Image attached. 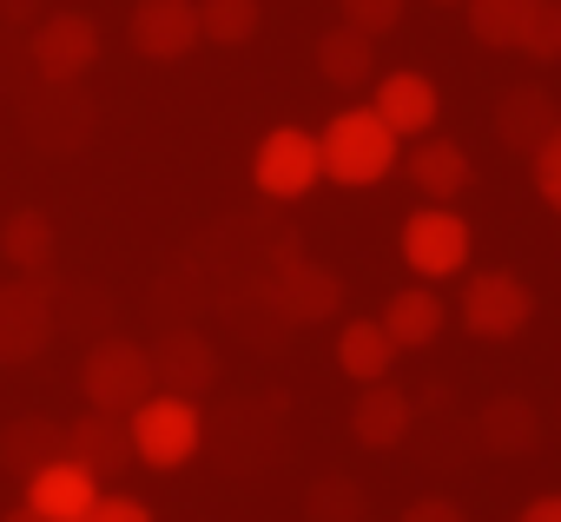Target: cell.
Returning <instances> with one entry per match:
<instances>
[{
  "label": "cell",
  "mask_w": 561,
  "mask_h": 522,
  "mask_svg": "<svg viewBox=\"0 0 561 522\" xmlns=\"http://www.w3.org/2000/svg\"><path fill=\"white\" fill-rule=\"evenodd\" d=\"M541 0H462V14H469V41L489 47V54H515L528 21H535Z\"/></svg>",
  "instance_id": "21"
},
{
  "label": "cell",
  "mask_w": 561,
  "mask_h": 522,
  "mask_svg": "<svg viewBox=\"0 0 561 522\" xmlns=\"http://www.w3.org/2000/svg\"><path fill=\"white\" fill-rule=\"evenodd\" d=\"M305 509H311V522H364V489L351 476H324Z\"/></svg>",
  "instance_id": "26"
},
{
  "label": "cell",
  "mask_w": 561,
  "mask_h": 522,
  "mask_svg": "<svg viewBox=\"0 0 561 522\" xmlns=\"http://www.w3.org/2000/svg\"><path fill=\"white\" fill-rule=\"evenodd\" d=\"M271 305L285 311L291 325H324L344 305V279L311 265V258H298V251H285V258H277V279H271Z\"/></svg>",
  "instance_id": "10"
},
{
  "label": "cell",
  "mask_w": 561,
  "mask_h": 522,
  "mask_svg": "<svg viewBox=\"0 0 561 522\" xmlns=\"http://www.w3.org/2000/svg\"><path fill=\"white\" fill-rule=\"evenodd\" d=\"M54 456H67V430H60L54 417H21V423L0 430V463H8L14 476H34V469H47Z\"/></svg>",
  "instance_id": "24"
},
{
  "label": "cell",
  "mask_w": 561,
  "mask_h": 522,
  "mask_svg": "<svg viewBox=\"0 0 561 522\" xmlns=\"http://www.w3.org/2000/svg\"><path fill=\"white\" fill-rule=\"evenodd\" d=\"M93 496H100V476L73 456H54L47 469L27 476V509H41L47 522H80Z\"/></svg>",
  "instance_id": "16"
},
{
  "label": "cell",
  "mask_w": 561,
  "mask_h": 522,
  "mask_svg": "<svg viewBox=\"0 0 561 522\" xmlns=\"http://www.w3.org/2000/svg\"><path fill=\"white\" fill-rule=\"evenodd\" d=\"M515 522H561V496H535Z\"/></svg>",
  "instance_id": "32"
},
{
  "label": "cell",
  "mask_w": 561,
  "mask_h": 522,
  "mask_svg": "<svg viewBox=\"0 0 561 522\" xmlns=\"http://www.w3.org/2000/svg\"><path fill=\"white\" fill-rule=\"evenodd\" d=\"M80 390H87V410H113V417H133L159 384H152V351L133 344V338H100L80 364Z\"/></svg>",
  "instance_id": "3"
},
{
  "label": "cell",
  "mask_w": 561,
  "mask_h": 522,
  "mask_svg": "<svg viewBox=\"0 0 561 522\" xmlns=\"http://www.w3.org/2000/svg\"><path fill=\"white\" fill-rule=\"evenodd\" d=\"M370 113H377L397 139H423V133H436V120H443V93H436L430 73H377V80H370Z\"/></svg>",
  "instance_id": "11"
},
{
  "label": "cell",
  "mask_w": 561,
  "mask_h": 522,
  "mask_svg": "<svg viewBox=\"0 0 561 522\" xmlns=\"http://www.w3.org/2000/svg\"><path fill=\"white\" fill-rule=\"evenodd\" d=\"M403 172H410V185L423 192V205H456V198L469 192V179H476L469 152H462L456 139H443V133H423V139L410 146Z\"/></svg>",
  "instance_id": "12"
},
{
  "label": "cell",
  "mask_w": 561,
  "mask_h": 522,
  "mask_svg": "<svg viewBox=\"0 0 561 522\" xmlns=\"http://www.w3.org/2000/svg\"><path fill=\"white\" fill-rule=\"evenodd\" d=\"M318 73H324L331 87H370V80H377V41L337 21V27L318 41Z\"/></svg>",
  "instance_id": "22"
},
{
  "label": "cell",
  "mask_w": 561,
  "mask_h": 522,
  "mask_svg": "<svg viewBox=\"0 0 561 522\" xmlns=\"http://www.w3.org/2000/svg\"><path fill=\"white\" fill-rule=\"evenodd\" d=\"M80 522H152V509H146L139 496H106V489H100Z\"/></svg>",
  "instance_id": "30"
},
{
  "label": "cell",
  "mask_w": 561,
  "mask_h": 522,
  "mask_svg": "<svg viewBox=\"0 0 561 522\" xmlns=\"http://www.w3.org/2000/svg\"><path fill=\"white\" fill-rule=\"evenodd\" d=\"M515 54H528V60H541V67H554V60H561V0H541Z\"/></svg>",
  "instance_id": "27"
},
{
  "label": "cell",
  "mask_w": 561,
  "mask_h": 522,
  "mask_svg": "<svg viewBox=\"0 0 561 522\" xmlns=\"http://www.w3.org/2000/svg\"><path fill=\"white\" fill-rule=\"evenodd\" d=\"M324 179V159H318V133H305V126H271L264 139H257V152H251V185L264 192V198H305L311 185Z\"/></svg>",
  "instance_id": "5"
},
{
  "label": "cell",
  "mask_w": 561,
  "mask_h": 522,
  "mask_svg": "<svg viewBox=\"0 0 561 522\" xmlns=\"http://www.w3.org/2000/svg\"><path fill=\"white\" fill-rule=\"evenodd\" d=\"M390 364H397V344L377 318H351L337 331V371L351 384H377V377H390Z\"/></svg>",
  "instance_id": "20"
},
{
  "label": "cell",
  "mask_w": 561,
  "mask_h": 522,
  "mask_svg": "<svg viewBox=\"0 0 561 522\" xmlns=\"http://www.w3.org/2000/svg\"><path fill=\"white\" fill-rule=\"evenodd\" d=\"M146 351H152V384H159V390L198 397V390L218 384V351H211V338H198V331H165V338L146 344Z\"/></svg>",
  "instance_id": "13"
},
{
  "label": "cell",
  "mask_w": 561,
  "mask_h": 522,
  "mask_svg": "<svg viewBox=\"0 0 561 522\" xmlns=\"http://www.w3.org/2000/svg\"><path fill=\"white\" fill-rule=\"evenodd\" d=\"M410 423H416V404H410L390 377L357 384V404H351V436H357L364 450H397V443L410 436Z\"/></svg>",
  "instance_id": "14"
},
{
  "label": "cell",
  "mask_w": 561,
  "mask_h": 522,
  "mask_svg": "<svg viewBox=\"0 0 561 522\" xmlns=\"http://www.w3.org/2000/svg\"><path fill=\"white\" fill-rule=\"evenodd\" d=\"M436 8H462V0H436Z\"/></svg>",
  "instance_id": "35"
},
{
  "label": "cell",
  "mask_w": 561,
  "mask_h": 522,
  "mask_svg": "<svg viewBox=\"0 0 561 522\" xmlns=\"http://www.w3.org/2000/svg\"><path fill=\"white\" fill-rule=\"evenodd\" d=\"M397 522H469V515H462V502H449V496H416Z\"/></svg>",
  "instance_id": "31"
},
{
  "label": "cell",
  "mask_w": 561,
  "mask_h": 522,
  "mask_svg": "<svg viewBox=\"0 0 561 522\" xmlns=\"http://www.w3.org/2000/svg\"><path fill=\"white\" fill-rule=\"evenodd\" d=\"M67 456L87 463L100 483L126 476V469H133V430H126V417H113V410H87L80 423H67Z\"/></svg>",
  "instance_id": "15"
},
{
  "label": "cell",
  "mask_w": 561,
  "mask_h": 522,
  "mask_svg": "<svg viewBox=\"0 0 561 522\" xmlns=\"http://www.w3.org/2000/svg\"><path fill=\"white\" fill-rule=\"evenodd\" d=\"M0 522H47V515H41V509H27V502H21V509H8V515H0Z\"/></svg>",
  "instance_id": "33"
},
{
  "label": "cell",
  "mask_w": 561,
  "mask_h": 522,
  "mask_svg": "<svg viewBox=\"0 0 561 522\" xmlns=\"http://www.w3.org/2000/svg\"><path fill=\"white\" fill-rule=\"evenodd\" d=\"M0 251H8V265H14L21 279H47L54 251H60L54 218H47V212H14L8 225H0Z\"/></svg>",
  "instance_id": "23"
},
{
  "label": "cell",
  "mask_w": 561,
  "mask_h": 522,
  "mask_svg": "<svg viewBox=\"0 0 561 522\" xmlns=\"http://www.w3.org/2000/svg\"><path fill=\"white\" fill-rule=\"evenodd\" d=\"M397 152L403 139L370 113V106H344L324 133H318V159H324V179L364 192V185H383L397 172Z\"/></svg>",
  "instance_id": "1"
},
{
  "label": "cell",
  "mask_w": 561,
  "mask_h": 522,
  "mask_svg": "<svg viewBox=\"0 0 561 522\" xmlns=\"http://www.w3.org/2000/svg\"><path fill=\"white\" fill-rule=\"evenodd\" d=\"M60 318H54V292L41 279H14L0 285V364H27L54 344Z\"/></svg>",
  "instance_id": "7"
},
{
  "label": "cell",
  "mask_w": 561,
  "mask_h": 522,
  "mask_svg": "<svg viewBox=\"0 0 561 522\" xmlns=\"http://www.w3.org/2000/svg\"><path fill=\"white\" fill-rule=\"evenodd\" d=\"M126 430H133V463H146V469H185L205 443V417L179 390H152L126 417Z\"/></svg>",
  "instance_id": "2"
},
{
  "label": "cell",
  "mask_w": 561,
  "mask_h": 522,
  "mask_svg": "<svg viewBox=\"0 0 561 522\" xmlns=\"http://www.w3.org/2000/svg\"><path fill=\"white\" fill-rule=\"evenodd\" d=\"M337 14H344V27H357V34L383 41V34L403 21V0H337Z\"/></svg>",
  "instance_id": "28"
},
{
  "label": "cell",
  "mask_w": 561,
  "mask_h": 522,
  "mask_svg": "<svg viewBox=\"0 0 561 522\" xmlns=\"http://www.w3.org/2000/svg\"><path fill=\"white\" fill-rule=\"evenodd\" d=\"M476 443L489 456H528L541 443V410L528 397H489L476 410Z\"/></svg>",
  "instance_id": "19"
},
{
  "label": "cell",
  "mask_w": 561,
  "mask_h": 522,
  "mask_svg": "<svg viewBox=\"0 0 561 522\" xmlns=\"http://www.w3.org/2000/svg\"><path fill=\"white\" fill-rule=\"evenodd\" d=\"M27 54H34V73H41L47 87H73V80L93 73V60H100V27H93L87 14H47V21L34 27V41H27Z\"/></svg>",
  "instance_id": "8"
},
{
  "label": "cell",
  "mask_w": 561,
  "mask_h": 522,
  "mask_svg": "<svg viewBox=\"0 0 561 522\" xmlns=\"http://www.w3.org/2000/svg\"><path fill=\"white\" fill-rule=\"evenodd\" d=\"M528 318H535V292L515 272H469V285H462V325H469V338L508 344V338L528 331Z\"/></svg>",
  "instance_id": "6"
},
{
  "label": "cell",
  "mask_w": 561,
  "mask_h": 522,
  "mask_svg": "<svg viewBox=\"0 0 561 522\" xmlns=\"http://www.w3.org/2000/svg\"><path fill=\"white\" fill-rule=\"evenodd\" d=\"M403 265L423 279V285H443V279H462L469 272V218L456 205H416L403 218Z\"/></svg>",
  "instance_id": "4"
},
{
  "label": "cell",
  "mask_w": 561,
  "mask_h": 522,
  "mask_svg": "<svg viewBox=\"0 0 561 522\" xmlns=\"http://www.w3.org/2000/svg\"><path fill=\"white\" fill-rule=\"evenodd\" d=\"M383 331H390V344L397 351H430L436 338H443V325H449V311H443V298L416 279V285H403V292H390V305H383V318H377Z\"/></svg>",
  "instance_id": "17"
},
{
  "label": "cell",
  "mask_w": 561,
  "mask_h": 522,
  "mask_svg": "<svg viewBox=\"0 0 561 522\" xmlns=\"http://www.w3.org/2000/svg\"><path fill=\"white\" fill-rule=\"evenodd\" d=\"M528 159H535V192H541V205L561 212V120H554V133H548Z\"/></svg>",
  "instance_id": "29"
},
{
  "label": "cell",
  "mask_w": 561,
  "mask_h": 522,
  "mask_svg": "<svg viewBox=\"0 0 561 522\" xmlns=\"http://www.w3.org/2000/svg\"><path fill=\"white\" fill-rule=\"evenodd\" d=\"M41 0H8V21H21V14H34Z\"/></svg>",
  "instance_id": "34"
},
{
  "label": "cell",
  "mask_w": 561,
  "mask_h": 522,
  "mask_svg": "<svg viewBox=\"0 0 561 522\" xmlns=\"http://www.w3.org/2000/svg\"><path fill=\"white\" fill-rule=\"evenodd\" d=\"M126 41L139 60H185L198 47V0H133Z\"/></svg>",
  "instance_id": "9"
},
{
  "label": "cell",
  "mask_w": 561,
  "mask_h": 522,
  "mask_svg": "<svg viewBox=\"0 0 561 522\" xmlns=\"http://www.w3.org/2000/svg\"><path fill=\"white\" fill-rule=\"evenodd\" d=\"M257 0H198V41L211 47H244L257 34Z\"/></svg>",
  "instance_id": "25"
},
{
  "label": "cell",
  "mask_w": 561,
  "mask_h": 522,
  "mask_svg": "<svg viewBox=\"0 0 561 522\" xmlns=\"http://www.w3.org/2000/svg\"><path fill=\"white\" fill-rule=\"evenodd\" d=\"M554 120H561V106H554L548 87H508L502 106H495V139H502L508 152H535V146L554 133Z\"/></svg>",
  "instance_id": "18"
}]
</instances>
